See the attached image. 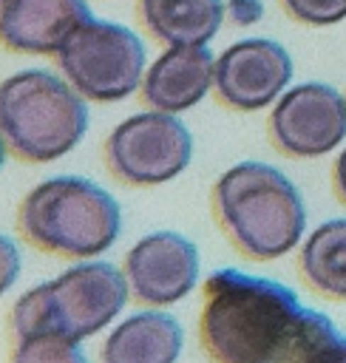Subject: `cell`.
<instances>
[{"label": "cell", "mask_w": 346, "mask_h": 363, "mask_svg": "<svg viewBox=\"0 0 346 363\" xmlns=\"http://www.w3.org/2000/svg\"><path fill=\"white\" fill-rule=\"evenodd\" d=\"M337 326L281 281L218 269L204 281L199 340L213 363H303Z\"/></svg>", "instance_id": "6da1fadb"}, {"label": "cell", "mask_w": 346, "mask_h": 363, "mask_svg": "<svg viewBox=\"0 0 346 363\" xmlns=\"http://www.w3.org/2000/svg\"><path fill=\"white\" fill-rule=\"evenodd\" d=\"M213 213L230 244L250 261H275L298 247L306 207L298 187L267 162H238L213 184Z\"/></svg>", "instance_id": "7a4b0ae2"}, {"label": "cell", "mask_w": 346, "mask_h": 363, "mask_svg": "<svg viewBox=\"0 0 346 363\" xmlns=\"http://www.w3.org/2000/svg\"><path fill=\"white\" fill-rule=\"evenodd\" d=\"M17 227L48 255L91 261L119 238L122 210L102 184L85 176H51L23 196Z\"/></svg>", "instance_id": "3957f363"}, {"label": "cell", "mask_w": 346, "mask_h": 363, "mask_svg": "<svg viewBox=\"0 0 346 363\" xmlns=\"http://www.w3.org/2000/svg\"><path fill=\"white\" fill-rule=\"evenodd\" d=\"M130 295L128 278L108 261H77L23 292L11 306V335H48L82 343L108 329Z\"/></svg>", "instance_id": "277c9868"}, {"label": "cell", "mask_w": 346, "mask_h": 363, "mask_svg": "<svg viewBox=\"0 0 346 363\" xmlns=\"http://www.w3.org/2000/svg\"><path fill=\"white\" fill-rule=\"evenodd\" d=\"M88 130V99L45 68L0 79V133L9 150L31 164L68 156Z\"/></svg>", "instance_id": "5b68a950"}, {"label": "cell", "mask_w": 346, "mask_h": 363, "mask_svg": "<svg viewBox=\"0 0 346 363\" xmlns=\"http://www.w3.org/2000/svg\"><path fill=\"white\" fill-rule=\"evenodd\" d=\"M57 65L88 102H119L142 88L147 57L136 31L91 17L57 51Z\"/></svg>", "instance_id": "8992f818"}, {"label": "cell", "mask_w": 346, "mask_h": 363, "mask_svg": "<svg viewBox=\"0 0 346 363\" xmlns=\"http://www.w3.org/2000/svg\"><path fill=\"white\" fill-rule=\"evenodd\" d=\"M193 136L176 113L142 111L122 119L105 139L108 170L133 187H156L187 170Z\"/></svg>", "instance_id": "52a82bcc"}, {"label": "cell", "mask_w": 346, "mask_h": 363, "mask_svg": "<svg viewBox=\"0 0 346 363\" xmlns=\"http://www.w3.org/2000/svg\"><path fill=\"white\" fill-rule=\"evenodd\" d=\"M272 145L292 159H315L346 139V96L326 82L284 91L269 113Z\"/></svg>", "instance_id": "ba28073f"}, {"label": "cell", "mask_w": 346, "mask_h": 363, "mask_svg": "<svg viewBox=\"0 0 346 363\" xmlns=\"http://www.w3.org/2000/svg\"><path fill=\"white\" fill-rule=\"evenodd\" d=\"M292 79L289 51L267 37H247L216 57V96L233 111L275 105Z\"/></svg>", "instance_id": "9c48e42d"}, {"label": "cell", "mask_w": 346, "mask_h": 363, "mask_svg": "<svg viewBox=\"0 0 346 363\" xmlns=\"http://www.w3.org/2000/svg\"><path fill=\"white\" fill-rule=\"evenodd\" d=\"M122 272L142 306H170L199 284V250L182 233H147L128 250Z\"/></svg>", "instance_id": "30bf717a"}, {"label": "cell", "mask_w": 346, "mask_h": 363, "mask_svg": "<svg viewBox=\"0 0 346 363\" xmlns=\"http://www.w3.org/2000/svg\"><path fill=\"white\" fill-rule=\"evenodd\" d=\"M88 20V0H0V45L17 54H57Z\"/></svg>", "instance_id": "8fae6325"}, {"label": "cell", "mask_w": 346, "mask_h": 363, "mask_svg": "<svg viewBox=\"0 0 346 363\" xmlns=\"http://www.w3.org/2000/svg\"><path fill=\"white\" fill-rule=\"evenodd\" d=\"M216 82V57L207 45H167L142 77V99L153 111L196 108Z\"/></svg>", "instance_id": "7c38bea8"}, {"label": "cell", "mask_w": 346, "mask_h": 363, "mask_svg": "<svg viewBox=\"0 0 346 363\" xmlns=\"http://www.w3.org/2000/svg\"><path fill=\"white\" fill-rule=\"evenodd\" d=\"M184 349L182 323L162 309H142L119 320L102 340V363H176Z\"/></svg>", "instance_id": "4fadbf2b"}, {"label": "cell", "mask_w": 346, "mask_h": 363, "mask_svg": "<svg viewBox=\"0 0 346 363\" xmlns=\"http://www.w3.org/2000/svg\"><path fill=\"white\" fill-rule=\"evenodd\" d=\"M224 14V0H139L145 28L164 45H207Z\"/></svg>", "instance_id": "5bb4252c"}, {"label": "cell", "mask_w": 346, "mask_h": 363, "mask_svg": "<svg viewBox=\"0 0 346 363\" xmlns=\"http://www.w3.org/2000/svg\"><path fill=\"white\" fill-rule=\"evenodd\" d=\"M298 267L315 292L346 301V218H332L312 230L301 247Z\"/></svg>", "instance_id": "9a60e30c"}, {"label": "cell", "mask_w": 346, "mask_h": 363, "mask_svg": "<svg viewBox=\"0 0 346 363\" xmlns=\"http://www.w3.org/2000/svg\"><path fill=\"white\" fill-rule=\"evenodd\" d=\"M9 363H91V360L85 357L79 343L48 335H31V337H14Z\"/></svg>", "instance_id": "2e32d148"}, {"label": "cell", "mask_w": 346, "mask_h": 363, "mask_svg": "<svg viewBox=\"0 0 346 363\" xmlns=\"http://www.w3.org/2000/svg\"><path fill=\"white\" fill-rule=\"evenodd\" d=\"M284 11L306 26H332L346 20V0H281Z\"/></svg>", "instance_id": "e0dca14e"}, {"label": "cell", "mask_w": 346, "mask_h": 363, "mask_svg": "<svg viewBox=\"0 0 346 363\" xmlns=\"http://www.w3.org/2000/svg\"><path fill=\"white\" fill-rule=\"evenodd\" d=\"M20 267H23V258H20L17 244L9 235L0 233V295H6L14 286V281L20 275Z\"/></svg>", "instance_id": "ac0fdd59"}, {"label": "cell", "mask_w": 346, "mask_h": 363, "mask_svg": "<svg viewBox=\"0 0 346 363\" xmlns=\"http://www.w3.org/2000/svg\"><path fill=\"white\" fill-rule=\"evenodd\" d=\"M264 6L261 0H230L227 3V17L238 26H252L255 20H261Z\"/></svg>", "instance_id": "d6986e66"}, {"label": "cell", "mask_w": 346, "mask_h": 363, "mask_svg": "<svg viewBox=\"0 0 346 363\" xmlns=\"http://www.w3.org/2000/svg\"><path fill=\"white\" fill-rule=\"evenodd\" d=\"M303 363H346V337L335 335L320 349H315Z\"/></svg>", "instance_id": "ffe728a7"}, {"label": "cell", "mask_w": 346, "mask_h": 363, "mask_svg": "<svg viewBox=\"0 0 346 363\" xmlns=\"http://www.w3.org/2000/svg\"><path fill=\"white\" fill-rule=\"evenodd\" d=\"M332 184H335L337 199L346 204V147H343L340 156L335 159V167H332Z\"/></svg>", "instance_id": "44dd1931"}, {"label": "cell", "mask_w": 346, "mask_h": 363, "mask_svg": "<svg viewBox=\"0 0 346 363\" xmlns=\"http://www.w3.org/2000/svg\"><path fill=\"white\" fill-rule=\"evenodd\" d=\"M6 153H9V145H6V139H3V133H0V167L6 164Z\"/></svg>", "instance_id": "7402d4cb"}]
</instances>
